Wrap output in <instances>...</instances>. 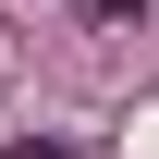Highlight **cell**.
Returning a JSON list of instances; mask_svg holds the SVG:
<instances>
[{"label":"cell","mask_w":159,"mask_h":159,"mask_svg":"<svg viewBox=\"0 0 159 159\" xmlns=\"http://www.w3.org/2000/svg\"><path fill=\"white\" fill-rule=\"evenodd\" d=\"M0 159H74V147H61V135H25V147H0Z\"/></svg>","instance_id":"obj_1"},{"label":"cell","mask_w":159,"mask_h":159,"mask_svg":"<svg viewBox=\"0 0 159 159\" xmlns=\"http://www.w3.org/2000/svg\"><path fill=\"white\" fill-rule=\"evenodd\" d=\"M98 25H147V0H98Z\"/></svg>","instance_id":"obj_2"}]
</instances>
